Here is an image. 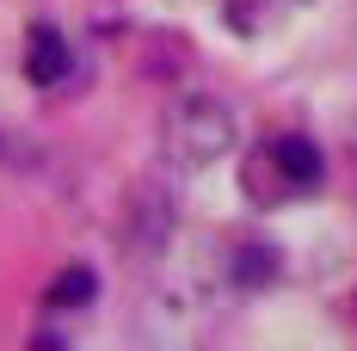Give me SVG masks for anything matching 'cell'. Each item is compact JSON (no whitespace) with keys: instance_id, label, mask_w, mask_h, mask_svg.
<instances>
[{"instance_id":"1","label":"cell","mask_w":357,"mask_h":351,"mask_svg":"<svg viewBox=\"0 0 357 351\" xmlns=\"http://www.w3.org/2000/svg\"><path fill=\"white\" fill-rule=\"evenodd\" d=\"M160 142H167V154L178 167H210L215 154L234 148V111L222 99H185V105H173Z\"/></svg>"},{"instance_id":"2","label":"cell","mask_w":357,"mask_h":351,"mask_svg":"<svg viewBox=\"0 0 357 351\" xmlns=\"http://www.w3.org/2000/svg\"><path fill=\"white\" fill-rule=\"evenodd\" d=\"M308 185H321V148L308 136H278L271 148H259L247 167V191L252 197H296V191H308Z\"/></svg>"},{"instance_id":"3","label":"cell","mask_w":357,"mask_h":351,"mask_svg":"<svg viewBox=\"0 0 357 351\" xmlns=\"http://www.w3.org/2000/svg\"><path fill=\"white\" fill-rule=\"evenodd\" d=\"M25 74H31L37 87H62V80H68V37L56 31V25H31Z\"/></svg>"},{"instance_id":"4","label":"cell","mask_w":357,"mask_h":351,"mask_svg":"<svg viewBox=\"0 0 357 351\" xmlns=\"http://www.w3.org/2000/svg\"><path fill=\"white\" fill-rule=\"evenodd\" d=\"M93 296H99V278H93L86 265H68L62 278L50 283V296H43V308H86Z\"/></svg>"},{"instance_id":"5","label":"cell","mask_w":357,"mask_h":351,"mask_svg":"<svg viewBox=\"0 0 357 351\" xmlns=\"http://www.w3.org/2000/svg\"><path fill=\"white\" fill-rule=\"evenodd\" d=\"M241 259H247V265H241V283H259V278H271V271H278V253H259V246H247Z\"/></svg>"}]
</instances>
